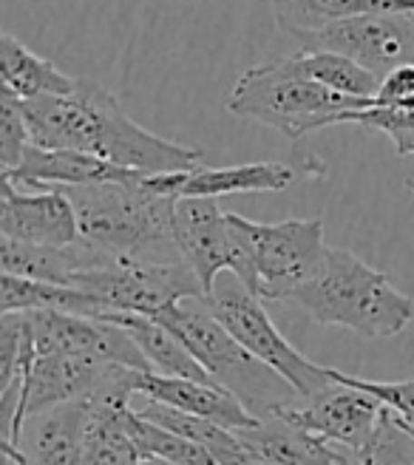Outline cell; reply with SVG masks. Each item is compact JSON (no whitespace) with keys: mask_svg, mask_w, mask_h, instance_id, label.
I'll list each match as a JSON object with an SVG mask.
<instances>
[{"mask_svg":"<svg viewBox=\"0 0 414 465\" xmlns=\"http://www.w3.org/2000/svg\"><path fill=\"white\" fill-rule=\"evenodd\" d=\"M20 108L40 148L85 151L143 173L188 171L204 159L199 148L171 143L133 123L123 103L91 80H77L72 94L20 100Z\"/></svg>","mask_w":414,"mask_h":465,"instance_id":"cell-1","label":"cell"},{"mask_svg":"<svg viewBox=\"0 0 414 465\" xmlns=\"http://www.w3.org/2000/svg\"><path fill=\"white\" fill-rule=\"evenodd\" d=\"M65 193L77 207L83 242L128 262H185L173 232L176 196L151 188L148 173L131 182L65 188Z\"/></svg>","mask_w":414,"mask_h":465,"instance_id":"cell-2","label":"cell"},{"mask_svg":"<svg viewBox=\"0 0 414 465\" xmlns=\"http://www.w3.org/2000/svg\"><path fill=\"white\" fill-rule=\"evenodd\" d=\"M372 105L375 97H350L320 85L304 68L298 52L250 65L239 74L224 103L233 116L261 123L292 143L330 125H358L360 111Z\"/></svg>","mask_w":414,"mask_h":465,"instance_id":"cell-3","label":"cell"},{"mask_svg":"<svg viewBox=\"0 0 414 465\" xmlns=\"http://www.w3.org/2000/svg\"><path fill=\"white\" fill-rule=\"evenodd\" d=\"M290 304L324 327H343L372 341L395 338L414 321V298L400 292L386 272L340 247L327 250L324 267L292 292Z\"/></svg>","mask_w":414,"mask_h":465,"instance_id":"cell-4","label":"cell"},{"mask_svg":"<svg viewBox=\"0 0 414 465\" xmlns=\"http://www.w3.org/2000/svg\"><path fill=\"white\" fill-rule=\"evenodd\" d=\"M153 321L165 323L196 355L207 375L233 391L256 417H272L281 406L304 401L287 378H281L272 366L252 355L239 338L227 332L224 323L207 307V298H182L153 315Z\"/></svg>","mask_w":414,"mask_h":465,"instance_id":"cell-5","label":"cell"},{"mask_svg":"<svg viewBox=\"0 0 414 465\" xmlns=\"http://www.w3.org/2000/svg\"><path fill=\"white\" fill-rule=\"evenodd\" d=\"M207 307L213 310V315L224 323L230 335L239 338L252 355L272 366L281 378H287L290 386L304 401L315 398V394L335 383L332 369L298 352L267 315L264 301L259 295H252L233 272L216 278L213 292L207 295Z\"/></svg>","mask_w":414,"mask_h":465,"instance_id":"cell-6","label":"cell"},{"mask_svg":"<svg viewBox=\"0 0 414 465\" xmlns=\"http://www.w3.org/2000/svg\"><path fill=\"white\" fill-rule=\"evenodd\" d=\"M244 244L256 287L252 295L261 301H290L295 290L318 275L327 259L324 222L320 219H287V222H250L239 216Z\"/></svg>","mask_w":414,"mask_h":465,"instance_id":"cell-7","label":"cell"},{"mask_svg":"<svg viewBox=\"0 0 414 465\" xmlns=\"http://www.w3.org/2000/svg\"><path fill=\"white\" fill-rule=\"evenodd\" d=\"M173 232L179 252L199 275L204 298L213 292L222 272H233L252 292L256 278L239 227V213H224L216 196H179Z\"/></svg>","mask_w":414,"mask_h":465,"instance_id":"cell-8","label":"cell"},{"mask_svg":"<svg viewBox=\"0 0 414 465\" xmlns=\"http://www.w3.org/2000/svg\"><path fill=\"white\" fill-rule=\"evenodd\" d=\"M68 287H80L97 295L113 312L159 315L182 298H204V287L188 262L151 264L113 259L97 270H85L72 278Z\"/></svg>","mask_w":414,"mask_h":465,"instance_id":"cell-9","label":"cell"},{"mask_svg":"<svg viewBox=\"0 0 414 465\" xmlns=\"http://www.w3.org/2000/svg\"><path fill=\"white\" fill-rule=\"evenodd\" d=\"M136 381H140V369H128L120 363L72 355V352L37 355L26 378L20 420L63 403H91V401L131 403Z\"/></svg>","mask_w":414,"mask_h":465,"instance_id":"cell-10","label":"cell"},{"mask_svg":"<svg viewBox=\"0 0 414 465\" xmlns=\"http://www.w3.org/2000/svg\"><path fill=\"white\" fill-rule=\"evenodd\" d=\"M290 40L304 52L347 54L383 80L395 68L414 63V12L360 15L324 29L295 32Z\"/></svg>","mask_w":414,"mask_h":465,"instance_id":"cell-11","label":"cell"},{"mask_svg":"<svg viewBox=\"0 0 414 465\" xmlns=\"http://www.w3.org/2000/svg\"><path fill=\"white\" fill-rule=\"evenodd\" d=\"M29 321L37 355L49 352H72L108 363H120L128 369L153 371L151 361L125 327L103 318H85L57 310H23Z\"/></svg>","mask_w":414,"mask_h":465,"instance_id":"cell-12","label":"cell"},{"mask_svg":"<svg viewBox=\"0 0 414 465\" xmlns=\"http://www.w3.org/2000/svg\"><path fill=\"white\" fill-rule=\"evenodd\" d=\"M380 411L383 403L375 394L335 381L330 389H324L310 401L281 406L275 411V417H284L287 423L307 429L355 454L370 443V437L380 420Z\"/></svg>","mask_w":414,"mask_h":465,"instance_id":"cell-13","label":"cell"},{"mask_svg":"<svg viewBox=\"0 0 414 465\" xmlns=\"http://www.w3.org/2000/svg\"><path fill=\"white\" fill-rule=\"evenodd\" d=\"M0 232L6 239L49 247H65L80 239L77 207L65 191H20L9 179H0Z\"/></svg>","mask_w":414,"mask_h":465,"instance_id":"cell-14","label":"cell"},{"mask_svg":"<svg viewBox=\"0 0 414 465\" xmlns=\"http://www.w3.org/2000/svg\"><path fill=\"white\" fill-rule=\"evenodd\" d=\"M140 176L145 173L113 165V162L85 151L32 145L26 156L20 159V165L15 171H6L0 179H9L17 188H32V191H65V188H85V184H103V182H131Z\"/></svg>","mask_w":414,"mask_h":465,"instance_id":"cell-15","label":"cell"},{"mask_svg":"<svg viewBox=\"0 0 414 465\" xmlns=\"http://www.w3.org/2000/svg\"><path fill=\"white\" fill-rule=\"evenodd\" d=\"M324 179L327 165L318 156H307L301 168L287 162H247L230 168H188L179 182V196H230V193H281L298 179Z\"/></svg>","mask_w":414,"mask_h":465,"instance_id":"cell-16","label":"cell"},{"mask_svg":"<svg viewBox=\"0 0 414 465\" xmlns=\"http://www.w3.org/2000/svg\"><path fill=\"white\" fill-rule=\"evenodd\" d=\"M88 403H63L29 414L15 446H4L23 465H83Z\"/></svg>","mask_w":414,"mask_h":465,"instance_id":"cell-17","label":"cell"},{"mask_svg":"<svg viewBox=\"0 0 414 465\" xmlns=\"http://www.w3.org/2000/svg\"><path fill=\"white\" fill-rule=\"evenodd\" d=\"M136 394H145L148 401L173 406L179 411H188L196 417H207L230 431L252 429L261 417L252 414L233 391L222 383H202L191 378H168L156 371H140L136 381Z\"/></svg>","mask_w":414,"mask_h":465,"instance_id":"cell-18","label":"cell"},{"mask_svg":"<svg viewBox=\"0 0 414 465\" xmlns=\"http://www.w3.org/2000/svg\"><path fill=\"white\" fill-rule=\"evenodd\" d=\"M117 255H111L94 244L77 239L74 244L65 247H49V244H26L6 239L0 242V264L4 272L23 275V278H37V282H52V284H72V278L85 270H97Z\"/></svg>","mask_w":414,"mask_h":465,"instance_id":"cell-19","label":"cell"},{"mask_svg":"<svg viewBox=\"0 0 414 465\" xmlns=\"http://www.w3.org/2000/svg\"><path fill=\"white\" fill-rule=\"evenodd\" d=\"M236 434L264 465H350L347 457L330 446V440L298 429L275 414L261 417L252 429Z\"/></svg>","mask_w":414,"mask_h":465,"instance_id":"cell-20","label":"cell"},{"mask_svg":"<svg viewBox=\"0 0 414 465\" xmlns=\"http://www.w3.org/2000/svg\"><path fill=\"white\" fill-rule=\"evenodd\" d=\"M0 80L4 91L17 100H37L49 94H72L77 80L63 74L60 68L26 49L15 35L0 37Z\"/></svg>","mask_w":414,"mask_h":465,"instance_id":"cell-21","label":"cell"},{"mask_svg":"<svg viewBox=\"0 0 414 465\" xmlns=\"http://www.w3.org/2000/svg\"><path fill=\"white\" fill-rule=\"evenodd\" d=\"M108 321L120 323V327L128 330V335L136 341V346H140L145 358L151 361V369L156 375L216 383L211 375H207V369L196 361V355L165 327V323H159L148 315H136V312H113V315H108Z\"/></svg>","mask_w":414,"mask_h":465,"instance_id":"cell-22","label":"cell"},{"mask_svg":"<svg viewBox=\"0 0 414 465\" xmlns=\"http://www.w3.org/2000/svg\"><path fill=\"white\" fill-rule=\"evenodd\" d=\"M270 9L287 37L324 29L330 23L378 12H414V0H270Z\"/></svg>","mask_w":414,"mask_h":465,"instance_id":"cell-23","label":"cell"},{"mask_svg":"<svg viewBox=\"0 0 414 465\" xmlns=\"http://www.w3.org/2000/svg\"><path fill=\"white\" fill-rule=\"evenodd\" d=\"M125 401H91L83 465H136L143 460L140 446L128 431Z\"/></svg>","mask_w":414,"mask_h":465,"instance_id":"cell-24","label":"cell"},{"mask_svg":"<svg viewBox=\"0 0 414 465\" xmlns=\"http://www.w3.org/2000/svg\"><path fill=\"white\" fill-rule=\"evenodd\" d=\"M0 310L4 312H23V310H57L85 318L108 321L111 310L97 295H91L80 287H65L52 282H37V278H23L4 272V295H0Z\"/></svg>","mask_w":414,"mask_h":465,"instance_id":"cell-25","label":"cell"},{"mask_svg":"<svg viewBox=\"0 0 414 465\" xmlns=\"http://www.w3.org/2000/svg\"><path fill=\"white\" fill-rule=\"evenodd\" d=\"M128 431L133 443L140 446L143 457H159L171 465H219L204 446L148 420L133 409H128Z\"/></svg>","mask_w":414,"mask_h":465,"instance_id":"cell-26","label":"cell"},{"mask_svg":"<svg viewBox=\"0 0 414 465\" xmlns=\"http://www.w3.org/2000/svg\"><path fill=\"white\" fill-rule=\"evenodd\" d=\"M301 54V63L307 72L338 94H350V97H375L380 88V77L372 74L370 68H363L358 60L338 54V52H304L295 49Z\"/></svg>","mask_w":414,"mask_h":465,"instance_id":"cell-27","label":"cell"},{"mask_svg":"<svg viewBox=\"0 0 414 465\" xmlns=\"http://www.w3.org/2000/svg\"><path fill=\"white\" fill-rule=\"evenodd\" d=\"M352 457V465H414V434L392 409L383 406L370 443Z\"/></svg>","mask_w":414,"mask_h":465,"instance_id":"cell-28","label":"cell"},{"mask_svg":"<svg viewBox=\"0 0 414 465\" xmlns=\"http://www.w3.org/2000/svg\"><path fill=\"white\" fill-rule=\"evenodd\" d=\"M34 145L26 116H23L20 100L12 94H0V168L15 171L26 151Z\"/></svg>","mask_w":414,"mask_h":465,"instance_id":"cell-29","label":"cell"},{"mask_svg":"<svg viewBox=\"0 0 414 465\" xmlns=\"http://www.w3.org/2000/svg\"><path fill=\"white\" fill-rule=\"evenodd\" d=\"M358 125L380 131L392 139L400 156H414V103L406 105H372L360 111Z\"/></svg>","mask_w":414,"mask_h":465,"instance_id":"cell-30","label":"cell"},{"mask_svg":"<svg viewBox=\"0 0 414 465\" xmlns=\"http://www.w3.org/2000/svg\"><path fill=\"white\" fill-rule=\"evenodd\" d=\"M332 381L350 383V386H358L363 391L375 394V398L383 406L392 409L409 429H414V381H366V378L347 375V371H338V369H332Z\"/></svg>","mask_w":414,"mask_h":465,"instance_id":"cell-31","label":"cell"},{"mask_svg":"<svg viewBox=\"0 0 414 465\" xmlns=\"http://www.w3.org/2000/svg\"><path fill=\"white\" fill-rule=\"evenodd\" d=\"M414 103V63L400 65L380 80L375 105H406Z\"/></svg>","mask_w":414,"mask_h":465,"instance_id":"cell-32","label":"cell"},{"mask_svg":"<svg viewBox=\"0 0 414 465\" xmlns=\"http://www.w3.org/2000/svg\"><path fill=\"white\" fill-rule=\"evenodd\" d=\"M136 465H171V462H165V460H159V457H143Z\"/></svg>","mask_w":414,"mask_h":465,"instance_id":"cell-33","label":"cell"},{"mask_svg":"<svg viewBox=\"0 0 414 465\" xmlns=\"http://www.w3.org/2000/svg\"><path fill=\"white\" fill-rule=\"evenodd\" d=\"M6 465H23V462H20V460H15L12 454H6Z\"/></svg>","mask_w":414,"mask_h":465,"instance_id":"cell-34","label":"cell"},{"mask_svg":"<svg viewBox=\"0 0 414 465\" xmlns=\"http://www.w3.org/2000/svg\"><path fill=\"white\" fill-rule=\"evenodd\" d=\"M406 191H411V193H414V179H406Z\"/></svg>","mask_w":414,"mask_h":465,"instance_id":"cell-35","label":"cell"},{"mask_svg":"<svg viewBox=\"0 0 414 465\" xmlns=\"http://www.w3.org/2000/svg\"><path fill=\"white\" fill-rule=\"evenodd\" d=\"M409 431H411V434H414V429H409Z\"/></svg>","mask_w":414,"mask_h":465,"instance_id":"cell-36","label":"cell"}]
</instances>
